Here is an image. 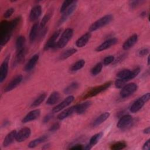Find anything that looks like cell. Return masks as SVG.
Instances as JSON below:
<instances>
[{
  "label": "cell",
  "mask_w": 150,
  "mask_h": 150,
  "mask_svg": "<svg viewBox=\"0 0 150 150\" xmlns=\"http://www.w3.org/2000/svg\"><path fill=\"white\" fill-rule=\"evenodd\" d=\"M15 29L11 26L10 22L4 20L0 25V45L1 46L6 45L10 40Z\"/></svg>",
  "instance_id": "6da1fadb"
},
{
  "label": "cell",
  "mask_w": 150,
  "mask_h": 150,
  "mask_svg": "<svg viewBox=\"0 0 150 150\" xmlns=\"http://www.w3.org/2000/svg\"><path fill=\"white\" fill-rule=\"evenodd\" d=\"M113 19V16L111 14L106 15L102 18H100L99 19L95 21L94 23H93L91 26L89 27V30L90 32L96 31L107 25L109 24L112 20Z\"/></svg>",
  "instance_id": "7a4b0ae2"
},
{
  "label": "cell",
  "mask_w": 150,
  "mask_h": 150,
  "mask_svg": "<svg viewBox=\"0 0 150 150\" xmlns=\"http://www.w3.org/2000/svg\"><path fill=\"white\" fill-rule=\"evenodd\" d=\"M150 98V93H147L143 96H142L141 97L138 98L137 100H135L133 104L131 105V106L129 108V111L131 112L135 113L139 111L142 107L145 105V104L148 102Z\"/></svg>",
  "instance_id": "3957f363"
},
{
  "label": "cell",
  "mask_w": 150,
  "mask_h": 150,
  "mask_svg": "<svg viewBox=\"0 0 150 150\" xmlns=\"http://www.w3.org/2000/svg\"><path fill=\"white\" fill-rule=\"evenodd\" d=\"M112 84V81H108L106 82L101 85L94 87L90 90L83 97V99H86L88 98H90L94 96H97V94L102 93L103 91L108 89L110 86Z\"/></svg>",
  "instance_id": "277c9868"
},
{
  "label": "cell",
  "mask_w": 150,
  "mask_h": 150,
  "mask_svg": "<svg viewBox=\"0 0 150 150\" xmlns=\"http://www.w3.org/2000/svg\"><path fill=\"white\" fill-rule=\"evenodd\" d=\"M73 30L71 28L66 29L62 34L59 39L57 42L56 47L63 48L69 42V41L71 39L73 35Z\"/></svg>",
  "instance_id": "5b68a950"
},
{
  "label": "cell",
  "mask_w": 150,
  "mask_h": 150,
  "mask_svg": "<svg viewBox=\"0 0 150 150\" xmlns=\"http://www.w3.org/2000/svg\"><path fill=\"white\" fill-rule=\"evenodd\" d=\"M140 72V68L137 67L133 70L129 69H124L120 71L117 74V77L118 79H121L126 80L127 81L135 78Z\"/></svg>",
  "instance_id": "8992f818"
},
{
  "label": "cell",
  "mask_w": 150,
  "mask_h": 150,
  "mask_svg": "<svg viewBox=\"0 0 150 150\" xmlns=\"http://www.w3.org/2000/svg\"><path fill=\"white\" fill-rule=\"evenodd\" d=\"M134 122V119L131 115H124L118 120L117 124V127L118 128L125 130L132 126Z\"/></svg>",
  "instance_id": "52a82bcc"
},
{
  "label": "cell",
  "mask_w": 150,
  "mask_h": 150,
  "mask_svg": "<svg viewBox=\"0 0 150 150\" xmlns=\"http://www.w3.org/2000/svg\"><path fill=\"white\" fill-rule=\"evenodd\" d=\"M121 88L120 96L122 98H126L131 96L134 93H135L138 88V86L135 83H131L125 85Z\"/></svg>",
  "instance_id": "ba28073f"
},
{
  "label": "cell",
  "mask_w": 150,
  "mask_h": 150,
  "mask_svg": "<svg viewBox=\"0 0 150 150\" xmlns=\"http://www.w3.org/2000/svg\"><path fill=\"white\" fill-rule=\"evenodd\" d=\"M62 32V29H58L56 32L53 33V34L50 37L48 40L46 42L44 46V50H48L51 49L56 48V40L57 39L58 37L60 35Z\"/></svg>",
  "instance_id": "9c48e42d"
},
{
  "label": "cell",
  "mask_w": 150,
  "mask_h": 150,
  "mask_svg": "<svg viewBox=\"0 0 150 150\" xmlns=\"http://www.w3.org/2000/svg\"><path fill=\"white\" fill-rule=\"evenodd\" d=\"M10 56H7L4 62L2 63L1 67H0V82L2 83L6 78L8 73V68H9V60Z\"/></svg>",
  "instance_id": "30bf717a"
},
{
  "label": "cell",
  "mask_w": 150,
  "mask_h": 150,
  "mask_svg": "<svg viewBox=\"0 0 150 150\" xmlns=\"http://www.w3.org/2000/svg\"><path fill=\"white\" fill-rule=\"evenodd\" d=\"M74 96H69L67 97H66L63 101H62L60 103L57 104L56 106H55L52 112L56 113L64 109L66 107L69 106L74 100Z\"/></svg>",
  "instance_id": "8fae6325"
},
{
  "label": "cell",
  "mask_w": 150,
  "mask_h": 150,
  "mask_svg": "<svg viewBox=\"0 0 150 150\" xmlns=\"http://www.w3.org/2000/svg\"><path fill=\"white\" fill-rule=\"evenodd\" d=\"M23 79V77L21 74L17 75L15 76L5 87L4 91L5 92H9L10 91L13 90L16 87H17L22 82Z\"/></svg>",
  "instance_id": "7c38bea8"
},
{
  "label": "cell",
  "mask_w": 150,
  "mask_h": 150,
  "mask_svg": "<svg viewBox=\"0 0 150 150\" xmlns=\"http://www.w3.org/2000/svg\"><path fill=\"white\" fill-rule=\"evenodd\" d=\"M31 134V130L29 128L25 127L19 130L18 132L16 133V141L19 142H23L27 139Z\"/></svg>",
  "instance_id": "4fadbf2b"
},
{
  "label": "cell",
  "mask_w": 150,
  "mask_h": 150,
  "mask_svg": "<svg viewBox=\"0 0 150 150\" xmlns=\"http://www.w3.org/2000/svg\"><path fill=\"white\" fill-rule=\"evenodd\" d=\"M77 1H73L72 4L70 5V6L67 9V10L63 13V15L62 18H60L59 21V25L62 24L63 22H64L65 21L67 20V19L74 12V11L76 10V8L77 7Z\"/></svg>",
  "instance_id": "5bb4252c"
},
{
  "label": "cell",
  "mask_w": 150,
  "mask_h": 150,
  "mask_svg": "<svg viewBox=\"0 0 150 150\" xmlns=\"http://www.w3.org/2000/svg\"><path fill=\"white\" fill-rule=\"evenodd\" d=\"M118 42V39L115 38H112L108 39L104 41L103 43H102L101 45H100L98 46H97L96 49V50L97 52H101L104 50L107 49L108 48L112 46H114Z\"/></svg>",
  "instance_id": "9a60e30c"
},
{
  "label": "cell",
  "mask_w": 150,
  "mask_h": 150,
  "mask_svg": "<svg viewBox=\"0 0 150 150\" xmlns=\"http://www.w3.org/2000/svg\"><path fill=\"white\" fill-rule=\"evenodd\" d=\"M40 114V110L39 109H35L30 111L27 114L25 117L22 119V122L23 123H27L32 121L35 120L38 118Z\"/></svg>",
  "instance_id": "2e32d148"
},
{
  "label": "cell",
  "mask_w": 150,
  "mask_h": 150,
  "mask_svg": "<svg viewBox=\"0 0 150 150\" xmlns=\"http://www.w3.org/2000/svg\"><path fill=\"white\" fill-rule=\"evenodd\" d=\"M42 13V8L40 5H37L34 6L30 12V14H29V19L30 21L32 22H34L35 21H36L41 15Z\"/></svg>",
  "instance_id": "e0dca14e"
},
{
  "label": "cell",
  "mask_w": 150,
  "mask_h": 150,
  "mask_svg": "<svg viewBox=\"0 0 150 150\" xmlns=\"http://www.w3.org/2000/svg\"><path fill=\"white\" fill-rule=\"evenodd\" d=\"M91 102L87 101L84 103L75 105V113L77 114H82L84 113L91 106Z\"/></svg>",
  "instance_id": "ac0fdd59"
},
{
  "label": "cell",
  "mask_w": 150,
  "mask_h": 150,
  "mask_svg": "<svg viewBox=\"0 0 150 150\" xmlns=\"http://www.w3.org/2000/svg\"><path fill=\"white\" fill-rule=\"evenodd\" d=\"M138 41V36L134 34L130 36L123 44L122 48L125 50H127L134 46Z\"/></svg>",
  "instance_id": "d6986e66"
},
{
  "label": "cell",
  "mask_w": 150,
  "mask_h": 150,
  "mask_svg": "<svg viewBox=\"0 0 150 150\" xmlns=\"http://www.w3.org/2000/svg\"><path fill=\"white\" fill-rule=\"evenodd\" d=\"M16 133L17 132L16 130H13L6 135L2 144L4 147H7L9 146L13 143L14 140H16Z\"/></svg>",
  "instance_id": "ffe728a7"
},
{
  "label": "cell",
  "mask_w": 150,
  "mask_h": 150,
  "mask_svg": "<svg viewBox=\"0 0 150 150\" xmlns=\"http://www.w3.org/2000/svg\"><path fill=\"white\" fill-rule=\"evenodd\" d=\"M39 54H34L26 64V65L24 67L25 71H31L35 67V65L36 64V63L39 60Z\"/></svg>",
  "instance_id": "44dd1931"
},
{
  "label": "cell",
  "mask_w": 150,
  "mask_h": 150,
  "mask_svg": "<svg viewBox=\"0 0 150 150\" xmlns=\"http://www.w3.org/2000/svg\"><path fill=\"white\" fill-rule=\"evenodd\" d=\"M91 38V33L90 32L86 33L80 37L76 42V45L78 47H83L86 45Z\"/></svg>",
  "instance_id": "7402d4cb"
},
{
  "label": "cell",
  "mask_w": 150,
  "mask_h": 150,
  "mask_svg": "<svg viewBox=\"0 0 150 150\" xmlns=\"http://www.w3.org/2000/svg\"><path fill=\"white\" fill-rule=\"evenodd\" d=\"M73 113H75V105L71 106L69 108L63 110L57 115V119L59 120H63L65 118L71 115Z\"/></svg>",
  "instance_id": "603a6c76"
},
{
  "label": "cell",
  "mask_w": 150,
  "mask_h": 150,
  "mask_svg": "<svg viewBox=\"0 0 150 150\" xmlns=\"http://www.w3.org/2000/svg\"><path fill=\"white\" fill-rule=\"evenodd\" d=\"M110 114L108 112H105L101 115H100L93 122L92 126L93 127H96L103 123L105 121H106L108 117H110Z\"/></svg>",
  "instance_id": "cb8c5ba5"
},
{
  "label": "cell",
  "mask_w": 150,
  "mask_h": 150,
  "mask_svg": "<svg viewBox=\"0 0 150 150\" xmlns=\"http://www.w3.org/2000/svg\"><path fill=\"white\" fill-rule=\"evenodd\" d=\"M60 94L58 91H54L53 92L47 99L46 102V104L52 105L56 104L60 100Z\"/></svg>",
  "instance_id": "d4e9b609"
},
{
  "label": "cell",
  "mask_w": 150,
  "mask_h": 150,
  "mask_svg": "<svg viewBox=\"0 0 150 150\" xmlns=\"http://www.w3.org/2000/svg\"><path fill=\"white\" fill-rule=\"evenodd\" d=\"M49 139V136L47 135H43L38 138L33 139V141H30L28 144V147L30 148H33L37 146L38 145L43 143L47 141Z\"/></svg>",
  "instance_id": "484cf974"
},
{
  "label": "cell",
  "mask_w": 150,
  "mask_h": 150,
  "mask_svg": "<svg viewBox=\"0 0 150 150\" xmlns=\"http://www.w3.org/2000/svg\"><path fill=\"white\" fill-rule=\"evenodd\" d=\"M25 38L23 36H19L16 40V53L25 50Z\"/></svg>",
  "instance_id": "4316f807"
},
{
  "label": "cell",
  "mask_w": 150,
  "mask_h": 150,
  "mask_svg": "<svg viewBox=\"0 0 150 150\" xmlns=\"http://www.w3.org/2000/svg\"><path fill=\"white\" fill-rule=\"evenodd\" d=\"M39 25L38 23H35L32 26L29 33V40L30 42H33L37 39L38 36Z\"/></svg>",
  "instance_id": "83f0119b"
},
{
  "label": "cell",
  "mask_w": 150,
  "mask_h": 150,
  "mask_svg": "<svg viewBox=\"0 0 150 150\" xmlns=\"http://www.w3.org/2000/svg\"><path fill=\"white\" fill-rule=\"evenodd\" d=\"M77 52V49L75 48H71L69 49L66 50H65L64 52H63L61 55L59 57V59L63 60L65 59H67V58L70 57L72 55H73L76 52Z\"/></svg>",
  "instance_id": "f1b7e54d"
},
{
  "label": "cell",
  "mask_w": 150,
  "mask_h": 150,
  "mask_svg": "<svg viewBox=\"0 0 150 150\" xmlns=\"http://www.w3.org/2000/svg\"><path fill=\"white\" fill-rule=\"evenodd\" d=\"M86 62L83 59H80L76 62H75L70 67V70L71 71H76L81 69L85 65Z\"/></svg>",
  "instance_id": "f546056e"
},
{
  "label": "cell",
  "mask_w": 150,
  "mask_h": 150,
  "mask_svg": "<svg viewBox=\"0 0 150 150\" xmlns=\"http://www.w3.org/2000/svg\"><path fill=\"white\" fill-rule=\"evenodd\" d=\"M79 87V84L76 82L74 81L71 83L70 85H69L64 90V93L66 94H69L76 90Z\"/></svg>",
  "instance_id": "4dcf8cb0"
},
{
  "label": "cell",
  "mask_w": 150,
  "mask_h": 150,
  "mask_svg": "<svg viewBox=\"0 0 150 150\" xmlns=\"http://www.w3.org/2000/svg\"><path fill=\"white\" fill-rule=\"evenodd\" d=\"M103 135V133L102 132H98V133L93 135L90 139V142H89L88 144L90 145H91L92 147L94 146L95 145H96L98 142V141L102 138Z\"/></svg>",
  "instance_id": "1f68e13d"
},
{
  "label": "cell",
  "mask_w": 150,
  "mask_h": 150,
  "mask_svg": "<svg viewBox=\"0 0 150 150\" xmlns=\"http://www.w3.org/2000/svg\"><path fill=\"white\" fill-rule=\"evenodd\" d=\"M46 94L45 93H42L40 95H39L34 101L31 104L30 107H36L38 106H39V105H40L42 102L45 100V99L46 98Z\"/></svg>",
  "instance_id": "d6a6232c"
},
{
  "label": "cell",
  "mask_w": 150,
  "mask_h": 150,
  "mask_svg": "<svg viewBox=\"0 0 150 150\" xmlns=\"http://www.w3.org/2000/svg\"><path fill=\"white\" fill-rule=\"evenodd\" d=\"M25 49L22 51L17 52L16 56L14 62L15 65H18L22 63L25 60Z\"/></svg>",
  "instance_id": "836d02e7"
},
{
  "label": "cell",
  "mask_w": 150,
  "mask_h": 150,
  "mask_svg": "<svg viewBox=\"0 0 150 150\" xmlns=\"http://www.w3.org/2000/svg\"><path fill=\"white\" fill-rule=\"evenodd\" d=\"M127 146V144L124 141H118L111 145L110 148L112 150H120L124 149Z\"/></svg>",
  "instance_id": "e575fe53"
},
{
  "label": "cell",
  "mask_w": 150,
  "mask_h": 150,
  "mask_svg": "<svg viewBox=\"0 0 150 150\" xmlns=\"http://www.w3.org/2000/svg\"><path fill=\"white\" fill-rule=\"evenodd\" d=\"M52 16V13L51 12H49L47 13H46L42 18V19L40 21V25H39V28L40 29H43L45 28L46 23L48 22V21L50 20V18Z\"/></svg>",
  "instance_id": "d590c367"
},
{
  "label": "cell",
  "mask_w": 150,
  "mask_h": 150,
  "mask_svg": "<svg viewBox=\"0 0 150 150\" xmlns=\"http://www.w3.org/2000/svg\"><path fill=\"white\" fill-rule=\"evenodd\" d=\"M103 64L101 63H98L96 64L91 70V73L93 76H96L103 69Z\"/></svg>",
  "instance_id": "8d00e7d4"
},
{
  "label": "cell",
  "mask_w": 150,
  "mask_h": 150,
  "mask_svg": "<svg viewBox=\"0 0 150 150\" xmlns=\"http://www.w3.org/2000/svg\"><path fill=\"white\" fill-rule=\"evenodd\" d=\"M73 2V1H70V0H66V1H64L63 2V4H62V6H61V7H60V12H61V13H63V12H64L66 10H67V9L70 6V5L72 4V2Z\"/></svg>",
  "instance_id": "74e56055"
},
{
  "label": "cell",
  "mask_w": 150,
  "mask_h": 150,
  "mask_svg": "<svg viewBox=\"0 0 150 150\" xmlns=\"http://www.w3.org/2000/svg\"><path fill=\"white\" fill-rule=\"evenodd\" d=\"M127 82L126 80L121 79H118L115 81L114 85L118 88H121L125 86V84Z\"/></svg>",
  "instance_id": "f35d334b"
},
{
  "label": "cell",
  "mask_w": 150,
  "mask_h": 150,
  "mask_svg": "<svg viewBox=\"0 0 150 150\" xmlns=\"http://www.w3.org/2000/svg\"><path fill=\"white\" fill-rule=\"evenodd\" d=\"M114 59H115V58H114V56H112V55L108 56L105 57L104 59V60H103V64L106 65V66L107 65H109L111 63H113Z\"/></svg>",
  "instance_id": "ab89813d"
},
{
  "label": "cell",
  "mask_w": 150,
  "mask_h": 150,
  "mask_svg": "<svg viewBox=\"0 0 150 150\" xmlns=\"http://www.w3.org/2000/svg\"><path fill=\"white\" fill-rule=\"evenodd\" d=\"M14 11H15V9H14V8H9V9H8L5 11V12L4 13V17L5 18H8L11 17V15H12L13 14V13L14 12Z\"/></svg>",
  "instance_id": "60d3db41"
},
{
  "label": "cell",
  "mask_w": 150,
  "mask_h": 150,
  "mask_svg": "<svg viewBox=\"0 0 150 150\" xmlns=\"http://www.w3.org/2000/svg\"><path fill=\"white\" fill-rule=\"evenodd\" d=\"M143 2V1H132L129 2V6L131 7V8L134 9L136 7H137L138 5H140V4H141V3Z\"/></svg>",
  "instance_id": "b9f144b4"
},
{
  "label": "cell",
  "mask_w": 150,
  "mask_h": 150,
  "mask_svg": "<svg viewBox=\"0 0 150 150\" xmlns=\"http://www.w3.org/2000/svg\"><path fill=\"white\" fill-rule=\"evenodd\" d=\"M60 128V124L58 122L53 124L49 129V131L50 132H55Z\"/></svg>",
  "instance_id": "7bdbcfd3"
},
{
  "label": "cell",
  "mask_w": 150,
  "mask_h": 150,
  "mask_svg": "<svg viewBox=\"0 0 150 150\" xmlns=\"http://www.w3.org/2000/svg\"><path fill=\"white\" fill-rule=\"evenodd\" d=\"M53 116V112L52 113H49L47 114V115H46L43 120V123H47L52 118Z\"/></svg>",
  "instance_id": "ee69618b"
},
{
  "label": "cell",
  "mask_w": 150,
  "mask_h": 150,
  "mask_svg": "<svg viewBox=\"0 0 150 150\" xmlns=\"http://www.w3.org/2000/svg\"><path fill=\"white\" fill-rule=\"evenodd\" d=\"M149 49H148V48H144V49H142L141 50H140L138 52V54L140 56H144L146 55L149 53Z\"/></svg>",
  "instance_id": "f6af8a7d"
},
{
  "label": "cell",
  "mask_w": 150,
  "mask_h": 150,
  "mask_svg": "<svg viewBox=\"0 0 150 150\" xmlns=\"http://www.w3.org/2000/svg\"><path fill=\"white\" fill-rule=\"evenodd\" d=\"M84 146L81 144H76L70 147V149H75V150H82L84 149Z\"/></svg>",
  "instance_id": "bcb514c9"
},
{
  "label": "cell",
  "mask_w": 150,
  "mask_h": 150,
  "mask_svg": "<svg viewBox=\"0 0 150 150\" xmlns=\"http://www.w3.org/2000/svg\"><path fill=\"white\" fill-rule=\"evenodd\" d=\"M125 57H126V54H123L122 55L119 56L116 60L114 59V62H114V64L118 63H120V62H122V61L125 58Z\"/></svg>",
  "instance_id": "7dc6e473"
},
{
  "label": "cell",
  "mask_w": 150,
  "mask_h": 150,
  "mask_svg": "<svg viewBox=\"0 0 150 150\" xmlns=\"http://www.w3.org/2000/svg\"><path fill=\"white\" fill-rule=\"evenodd\" d=\"M150 149V139H148L144 144L142 146V149L144 150H149Z\"/></svg>",
  "instance_id": "c3c4849f"
},
{
  "label": "cell",
  "mask_w": 150,
  "mask_h": 150,
  "mask_svg": "<svg viewBox=\"0 0 150 150\" xmlns=\"http://www.w3.org/2000/svg\"><path fill=\"white\" fill-rule=\"evenodd\" d=\"M144 134H149V133H150V128H149V127H147V128H146L144 130Z\"/></svg>",
  "instance_id": "681fc988"
},
{
  "label": "cell",
  "mask_w": 150,
  "mask_h": 150,
  "mask_svg": "<svg viewBox=\"0 0 150 150\" xmlns=\"http://www.w3.org/2000/svg\"><path fill=\"white\" fill-rule=\"evenodd\" d=\"M50 144H47L45 145H43V146L42 147V149H49L50 148Z\"/></svg>",
  "instance_id": "f907efd6"
},
{
  "label": "cell",
  "mask_w": 150,
  "mask_h": 150,
  "mask_svg": "<svg viewBox=\"0 0 150 150\" xmlns=\"http://www.w3.org/2000/svg\"><path fill=\"white\" fill-rule=\"evenodd\" d=\"M146 11H143L140 13V16L141 17H145L146 16Z\"/></svg>",
  "instance_id": "816d5d0a"
},
{
  "label": "cell",
  "mask_w": 150,
  "mask_h": 150,
  "mask_svg": "<svg viewBox=\"0 0 150 150\" xmlns=\"http://www.w3.org/2000/svg\"><path fill=\"white\" fill-rule=\"evenodd\" d=\"M8 124H9V121H5V122H4V124H3L2 126H3V127H4V126L6 127V126H7Z\"/></svg>",
  "instance_id": "f5cc1de1"
},
{
  "label": "cell",
  "mask_w": 150,
  "mask_h": 150,
  "mask_svg": "<svg viewBox=\"0 0 150 150\" xmlns=\"http://www.w3.org/2000/svg\"><path fill=\"white\" fill-rule=\"evenodd\" d=\"M147 62H148V65H149V57H148V59H147Z\"/></svg>",
  "instance_id": "db71d44e"
}]
</instances>
